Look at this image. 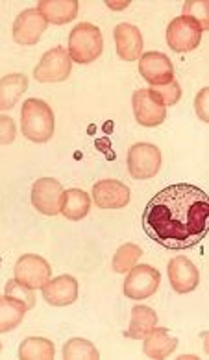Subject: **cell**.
<instances>
[{
  "label": "cell",
  "instance_id": "6da1fadb",
  "mask_svg": "<svg viewBox=\"0 0 209 360\" xmlns=\"http://www.w3.org/2000/svg\"><path fill=\"white\" fill-rule=\"evenodd\" d=\"M209 196L196 185L175 183L152 196L143 212V229L167 250H187L208 235Z\"/></svg>",
  "mask_w": 209,
  "mask_h": 360
},
{
  "label": "cell",
  "instance_id": "7a4b0ae2",
  "mask_svg": "<svg viewBox=\"0 0 209 360\" xmlns=\"http://www.w3.org/2000/svg\"><path fill=\"white\" fill-rule=\"evenodd\" d=\"M20 128L32 143H49L54 135V111L45 100H26L20 109Z\"/></svg>",
  "mask_w": 209,
  "mask_h": 360
},
{
  "label": "cell",
  "instance_id": "3957f363",
  "mask_svg": "<svg viewBox=\"0 0 209 360\" xmlns=\"http://www.w3.org/2000/svg\"><path fill=\"white\" fill-rule=\"evenodd\" d=\"M104 50V39L95 25L80 22L69 34V56L78 65H89L96 61Z\"/></svg>",
  "mask_w": 209,
  "mask_h": 360
},
{
  "label": "cell",
  "instance_id": "277c9868",
  "mask_svg": "<svg viewBox=\"0 0 209 360\" xmlns=\"http://www.w3.org/2000/svg\"><path fill=\"white\" fill-rule=\"evenodd\" d=\"M163 155L160 148L150 143L134 144L128 152V172L134 179H150L160 172Z\"/></svg>",
  "mask_w": 209,
  "mask_h": 360
},
{
  "label": "cell",
  "instance_id": "5b68a950",
  "mask_svg": "<svg viewBox=\"0 0 209 360\" xmlns=\"http://www.w3.org/2000/svg\"><path fill=\"white\" fill-rule=\"evenodd\" d=\"M72 60L63 46H56L43 54L41 61L34 69V78L39 84H60L70 76Z\"/></svg>",
  "mask_w": 209,
  "mask_h": 360
},
{
  "label": "cell",
  "instance_id": "8992f818",
  "mask_svg": "<svg viewBox=\"0 0 209 360\" xmlns=\"http://www.w3.org/2000/svg\"><path fill=\"white\" fill-rule=\"evenodd\" d=\"M132 108L137 124L145 128H156L167 119V105L154 89H139L134 93Z\"/></svg>",
  "mask_w": 209,
  "mask_h": 360
},
{
  "label": "cell",
  "instance_id": "52a82bcc",
  "mask_svg": "<svg viewBox=\"0 0 209 360\" xmlns=\"http://www.w3.org/2000/svg\"><path fill=\"white\" fill-rule=\"evenodd\" d=\"M200 39H202V28L196 20L189 19V17H176L167 26V45L178 54L193 52L194 49H198Z\"/></svg>",
  "mask_w": 209,
  "mask_h": 360
},
{
  "label": "cell",
  "instance_id": "ba28073f",
  "mask_svg": "<svg viewBox=\"0 0 209 360\" xmlns=\"http://www.w3.org/2000/svg\"><path fill=\"white\" fill-rule=\"evenodd\" d=\"M63 187L54 178H41L32 185V205L37 212L45 217L60 214L61 203H63Z\"/></svg>",
  "mask_w": 209,
  "mask_h": 360
},
{
  "label": "cell",
  "instance_id": "9c48e42d",
  "mask_svg": "<svg viewBox=\"0 0 209 360\" xmlns=\"http://www.w3.org/2000/svg\"><path fill=\"white\" fill-rule=\"evenodd\" d=\"M161 274L148 264H135L125 279V296L129 300H146L160 288Z\"/></svg>",
  "mask_w": 209,
  "mask_h": 360
},
{
  "label": "cell",
  "instance_id": "30bf717a",
  "mask_svg": "<svg viewBox=\"0 0 209 360\" xmlns=\"http://www.w3.org/2000/svg\"><path fill=\"white\" fill-rule=\"evenodd\" d=\"M13 274H15L17 281H20L32 290H37V288H43L50 281L52 270H50V264L43 257L26 253V255H20L19 261L15 262Z\"/></svg>",
  "mask_w": 209,
  "mask_h": 360
},
{
  "label": "cell",
  "instance_id": "8fae6325",
  "mask_svg": "<svg viewBox=\"0 0 209 360\" xmlns=\"http://www.w3.org/2000/svg\"><path fill=\"white\" fill-rule=\"evenodd\" d=\"M46 26H49V22L43 19L37 8L20 11L19 17L13 22V39H15L17 45L23 46L37 45L41 35L45 34Z\"/></svg>",
  "mask_w": 209,
  "mask_h": 360
},
{
  "label": "cell",
  "instance_id": "7c38bea8",
  "mask_svg": "<svg viewBox=\"0 0 209 360\" xmlns=\"http://www.w3.org/2000/svg\"><path fill=\"white\" fill-rule=\"evenodd\" d=\"M139 75L148 82L152 87L167 85L175 79V67L169 56L161 52H146L139 58Z\"/></svg>",
  "mask_w": 209,
  "mask_h": 360
},
{
  "label": "cell",
  "instance_id": "4fadbf2b",
  "mask_svg": "<svg viewBox=\"0 0 209 360\" xmlns=\"http://www.w3.org/2000/svg\"><path fill=\"white\" fill-rule=\"evenodd\" d=\"M167 274H169L170 286L176 294H189L200 283L198 268L194 266L193 261H189L187 257L178 255L170 259Z\"/></svg>",
  "mask_w": 209,
  "mask_h": 360
},
{
  "label": "cell",
  "instance_id": "5bb4252c",
  "mask_svg": "<svg viewBox=\"0 0 209 360\" xmlns=\"http://www.w3.org/2000/svg\"><path fill=\"white\" fill-rule=\"evenodd\" d=\"M117 56L122 61H135L143 56V35L139 28L129 22H120L113 30Z\"/></svg>",
  "mask_w": 209,
  "mask_h": 360
},
{
  "label": "cell",
  "instance_id": "9a60e30c",
  "mask_svg": "<svg viewBox=\"0 0 209 360\" xmlns=\"http://www.w3.org/2000/svg\"><path fill=\"white\" fill-rule=\"evenodd\" d=\"M129 188L117 179H102L93 187V200L100 209H122L129 203Z\"/></svg>",
  "mask_w": 209,
  "mask_h": 360
},
{
  "label": "cell",
  "instance_id": "2e32d148",
  "mask_svg": "<svg viewBox=\"0 0 209 360\" xmlns=\"http://www.w3.org/2000/svg\"><path fill=\"white\" fill-rule=\"evenodd\" d=\"M43 300L52 307L72 305L78 297V281L72 276H60L50 279L43 288Z\"/></svg>",
  "mask_w": 209,
  "mask_h": 360
},
{
  "label": "cell",
  "instance_id": "e0dca14e",
  "mask_svg": "<svg viewBox=\"0 0 209 360\" xmlns=\"http://www.w3.org/2000/svg\"><path fill=\"white\" fill-rule=\"evenodd\" d=\"M37 11L49 25H69L78 15L76 0H41L37 2Z\"/></svg>",
  "mask_w": 209,
  "mask_h": 360
},
{
  "label": "cell",
  "instance_id": "ac0fdd59",
  "mask_svg": "<svg viewBox=\"0 0 209 360\" xmlns=\"http://www.w3.org/2000/svg\"><path fill=\"white\" fill-rule=\"evenodd\" d=\"M143 351L148 359H167L178 347V340L169 335L163 327H154L145 335Z\"/></svg>",
  "mask_w": 209,
  "mask_h": 360
},
{
  "label": "cell",
  "instance_id": "d6986e66",
  "mask_svg": "<svg viewBox=\"0 0 209 360\" xmlns=\"http://www.w3.org/2000/svg\"><path fill=\"white\" fill-rule=\"evenodd\" d=\"M26 91H28V78L25 75H8L0 78V111L15 108Z\"/></svg>",
  "mask_w": 209,
  "mask_h": 360
},
{
  "label": "cell",
  "instance_id": "ffe728a7",
  "mask_svg": "<svg viewBox=\"0 0 209 360\" xmlns=\"http://www.w3.org/2000/svg\"><path fill=\"white\" fill-rule=\"evenodd\" d=\"M91 211V198L85 191L80 188H69L63 193V203H61V214L67 220H82L89 214Z\"/></svg>",
  "mask_w": 209,
  "mask_h": 360
},
{
  "label": "cell",
  "instance_id": "44dd1931",
  "mask_svg": "<svg viewBox=\"0 0 209 360\" xmlns=\"http://www.w3.org/2000/svg\"><path fill=\"white\" fill-rule=\"evenodd\" d=\"M158 323V314L154 309H150L146 305H137L132 311V321H129V329L126 330L128 338L134 340H143L145 335L150 329H154Z\"/></svg>",
  "mask_w": 209,
  "mask_h": 360
},
{
  "label": "cell",
  "instance_id": "7402d4cb",
  "mask_svg": "<svg viewBox=\"0 0 209 360\" xmlns=\"http://www.w3.org/2000/svg\"><path fill=\"white\" fill-rule=\"evenodd\" d=\"M54 353V344L49 338H41V336L25 338L19 347V359L23 360H52Z\"/></svg>",
  "mask_w": 209,
  "mask_h": 360
},
{
  "label": "cell",
  "instance_id": "603a6c76",
  "mask_svg": "<svg viewBox=\"0 0 209 360\" xmlns=\"http://www.w3.org/2000/svg\"><path fill=\"white\" fill-rule=\"evenodd\" d=\"M26 314V307L20 301L10 300V297H0V335L10 333L23 321Z\"/></svg>",
  "mask_w": 209,
  "mask_h": 360
},
{
  "label": "cell",
  "instance_id": "cb8c5ba5",
  "mask_svg": "<svg viewBox=\"0 0 209 360\" xmlns=\"http://www.w3.org/2000/svg\"><path fill=\"white\" fill-rule=\"evenodd\" d=\"M63 359L99 360L100 353L89 340H85V338H70V340L63 345Z\"/></svg>",
  "mask_w": 209,
  "mask_h": 360
},
{
  "label": "cell",
  "instance_id": "d4e9b609",
  "mask_svg": "<svg viewBox=\"0 0 209 360\" xmlns=\"http://www.w3.org/2000/svg\"><path fill=\"white\" fill-rule=\"evenodd\" d=\"M141 255H143V250L137 244H122L113 257V271L128 274L137 264Z\"/></svg>",
  "mask_w": 209,
  "mask_h": 360
},
{
  "label": "cell",
  "instance_id": "484cf974",
  "mask_svg": "<svg viewBox=\"0 0 209 360\" xmlns=\"http://www.w3.org/2000/svg\"><path fill=\"white\" fill-rule=\"evenodd\" d=\"M4 296L10 297V300L20 301V303L26 307V311L34 309L35 305V292L32 290V288H28L26 285H23L20 281H17L15 277L6 283Z\"/></svg>",
  "mask_w": 209,
  "mask_h": 360
},
{
  "label": "cell",
  "instance_id": "4316f807",
  "mask_svg": "<svg viewBox=\"0 0 209 360\" xmlns=\"http://www.w3.org/2000/svg\"><path fill=\"white\" fill-rule=\"evenodd\" d=\"M184 17L196 20L202 32L209 28V2L205 0H187L184 4Z\"/></svg>",
  "mask_w": 209,
  "mask_h": 360
},
{
  "label": "cell",
  "instance_id": "83f0119b",
  "mask_svg": "<svg viewBox=\"0 0 209 360\" xmlns=\"http://www.w3.org/2000/svg\"><path fill=\"white\" fill-rule=\"evenodd\" d=\"M154 91L160 94V98L163 100L165 105H176L182 98V87L176 79H172L170 84L160 85V87H154Z\"/></svg>",
  "mask_w": 209,
  "mask_h": 360
},
{
  "label": "cell",
  "instance_id": "f1b7e54d",
  "mask_svg": "<svg viewBox=\"0 0 209 360\" xmlns=\"http://www.w3.org/2000/svg\"><path fill=\"white\" fill-rule=\"evenodd\" d=\"M17 137V128L13 119L0 115V146H8L15 141Z\"/></svg>",
  "mask_w": 209,
  "mask_h": 360
},
{
  "label": "cell",
  "instance_id": "f546056e",
  "mask_svg": "<svg viewBox=\"0 0 209 360\" xmlns=\"http://www.w3.org/2000/svg\"><path fill=\"white\" fill-rule=\"evenodd\" d=\"M208 96H209V89L208 87H204V89L198 93L196 100H194V109H196V115H198L200 120H204V122H209Z\"/></svg>",
  "mask_w": 209,
  "mask_h": 360
},
{
  "label": "cell",
  "instance_id": "4dcf8cb0",
  "mask_svg": "<svg viewBox=\"0 0 209 360\" xmlns=\"http://www.w3.org/2000/svg\"><path fill=\"white\" fill-rule=\"evenodd\" d=\"M0 351H2V344H0Z\"/></svg>",
  "mask_w": 209,
  "mask_h": 360
}]
</instances>
